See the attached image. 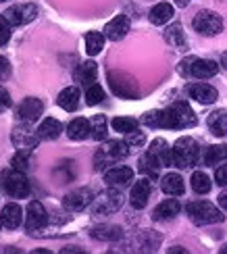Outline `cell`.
<instances>
[{"label":"cell","instance_id":"6da1fadb","mask_svg":"<svg viewBox=\"0 0 227 254\" xmlns=\"http://www.w3.org/2000/svg\"><path fill=\"white\" fill-rule=\"evenodd\" d=\"M142 123L146 127H163V129H188L198 123V117L188 102H175L165 111H148L142 117Z\"/></svg>","mask_w":227,"mask_h":254},{"label":"cell","instance_id":"7a4b0ae2","mask_svg":"<svg viewBox=\"0 0 227 254\" xmlns=\"http://www.w3.org/2000/svg\"><path fill=\"white\" fill-rule=\"evenodd\" d=\"M200 158V148L198 142L194 137H179V140L173 144V167L177 169H188L194 167Z\"/></svg>","mask_w":227,"mask_h":254},{"label":"cell","instance_id":"3957f363","mask_svg":"<svg viewBox=\"0 0 227 254\" xmlns=\"http://www.w3.org/2000/svg\"><path fill=\"white\" fill-rule=\"evenodd\" d=\"M186 213L196 225H215V223H223V219H225V215L221 213V210L215 204L207 202V200L190 202L186 206Z\"/></svg>","mask_w":227,"mask_h":254},{"label":"cell","instance_id":"277c9868","mask_svg":"<svg viewBox=\"0 0 227 254\" xmlns=\"http://www.w3.org/2000/svg\"><path fill=\"white\" fill-rule=\"evenodd\" d=\"M179 73L183 77H194V79H209L219 73V65L211 59H186L179 63Z\"/></svg>","mask_w":227,"mask_h":254},{"label":"cell","instance_id":"5b68a950","mask_svg":"<svg viewBox=\"0 0 227 254\" xmlns=\"http://www.w3.org/2000/svg\"><path fill=\"white\" fill-rule=\"evenodd\" d=\"M129 154V144L121 142V140H109L94 156V169L96 171H102L106 165L123 161V158Z\"/></svg>","mask_w":227,"mask_h":254},{"label":"cell","instance_id":"8992f818","mask_svg":"<svg viewBox=\"0 0 227 254\" xmlns=\"http://www.w3.org/2000/svg\"><path fill=\"white\" fill-rule=\"evenodd\" d=\"M192 27L198 31L200 36H217L223 31V19L215 13V10H198L196 17L192 21Z\"/></svg>","mask_w":227,"mask_h":254},{"label":"cell","instance_id":"52a82bcc","mask_svg":"<svg viewBox=\"0 0 227 254\" xmlns=\"http://www.w3.org/2000/svg\"><path fill=\"white\" fill-rule=\"evenodd\" d=\"M2 186L6 190L8 196L13 198H27L29 196V182L23 171H17V169H6L2 173Z\"/></svg>","mask_w":227,"mask_h":254},{"label":"cell","instance_id":"ba28073f","mask_svg":"<svg viewBox=\"0 0 227 254\" xmlns=\"http://www.w3.org/2000/svg\"><path fill=\"white\" fill-rule=\"evenodd\" d=\"M94 202V192L90 188H79V190H73L67 196L63 198V206L69 210V213H79L85 206H90Z\"/></svg>","mask_w":227,"mask_h":254},{"label":"cell","instance_id":"9c48e42d","mask_svg":"<svg viewBox=\"0 0 227 254\" xmlns=\"http://www.w3.org/2000/svg\"><path fill=\"white\" fill-rule=\"evenodd\" d=\"M109 86H111V90L117 94V96H121V98H127V100L138 98V86L129 77H125L123 73L111 71L109 73Z\"/></svg>","mask_w":227,"mask_h":254},{"label":"cell","instance_id":"30bf717a","mask_svg":"<svg viewBox=\"0 0 227 254\" xmlns=\"http://www.w3.org/2000/svg\"><path fill=\"white\" fill-rule=\"evenodd\" d=\"M38 15V8L36 4H15V6H10L4 10V17L10 25H27L31 23V21L36 19Z\"/></svg>","mask_w":227,"mask_h":254},{"label":"cell","instance_id":"8fae6325","mask_svg":"<svg viewBox=\"0 0 227 254\" xmlns=\"http://www.w3.org/2000/svg\"><path fill=\"white\" fill-rule=\"evenodd\" d=\"M42 113H44V104H42V100L25 98L17 107V121L25 123V125H31V123H36L42 117Z\"/></svg>","mask_w":227,"mask_h":254},{"label":"cell","instance_id":"7c38bea8","mask_svg":"<svg viewBox=\"0 0 227 254\" xmlns=\"http://www.w3.org/2000/svg\"><path fill=\"white\" fill-rule=\"evenodd\" d=\"M123 204L121 194L117 192V188H111L109 192H104L100 198H96L94 202V215H111L115 210H119Z\"/></svg>","mask_w":227,"mask_h":254},{"label":"cell","instance_id":"4fadbf2b","mask_svg":"<svg viewBox=\"0 0 227 254\" xmlns=\"http://www.w3.org/2000/svg\"><path fill=\"white\" fill-rule=\"evenodd\" d=\"M10 140H13L17 150H34L38 146V133H34L29 129V125H21V127H15L13 133H10Z\"/></svg>","mask_w":227,"mask_h":254},{"label":"cell","instance_id":"5bb4252c","mask_svg":"<svg viewBox=\"0 0 227 254\" xmlns=\"http://www.w3.org/2000/svg\"><path fill=\"white\" fill-rule=\"evenodd\" d=\"M25 227L27 231H36V229H42L46 227L48 223V215H46V208L42 206V202H38V200H31V202L27 204V215H25Z\"/></svg>","mask_w":227,"mask_h":254},{"label":"cell","instance_id":"9a60e30c","mask_svg":"<svg viewBox=\"0 0 227 254\" xmlns=\"http://www.w3.org/2000/svg\"><path fill=\"white\" fill-rule=\"evenodd\" d=\"M150 192H152L150 177H144V179H140V182H136V186L132 188V194H129V202H132V206L138 208V210H142L148 204Z\"/></svg>","mask_w":227,"mask_h":254},{"label":"cell","instance_id":"2e32d148","mask_svg":"<svg viewBox=\"0 0 227 254\" xmlns=\"http://www.w3.org/2000/svg\"><path fill=\"white\" fill-rule=\"evenodd\" d=\"M134 179V169L129 167H113L104 173V182L109 188H125L129 186V182Z\"/></svg>","mask_w":227,"mask_h":254},{"label":"cell","instance_id":"e0dca14e","mask_svg":"<svg viewBox=\"0 0 227 254\" xmlns=\"http://www.w3.org/2000/svg\"><path fill=\"white\" fill-rule=\"evenodd\" d=\"M188 94H190V98H194L200 104H213L219 98V92L213 86H209V83H190Z\"/></svg>","mask_w":227,"mask_h":254},{"label":"cell","instance_id":"ac0fdd59","mask_svg":"<svg viewBox=\"0 0 227 254\" xmlns=\"http://www.w3.org/2000/svg\"><path fill=\"white\" fill-rule=\"evenodd\" d=\"M127 31H129V19L125 15H117L106 23L104 36L109 40H113V42H119V40H123L127 36Z\"/></svg>","mask_w":227,"mask_h":254},{"label":"cell","instance_id":"d6986e66","mask_svg":"<svg viewBox=\"0 0 227 254\" xmlns=\"http://www.w3.org/2000/svg\"><path fill=\"white\" fill-rule=\"evenodd\" d=\"M67 135H69V140H75V142H81L85 137H90L92 135V121L83 119V117L73 119L67 127Z\"/></svg>","mask_w":227,"mask_h":254},{"label":"cell","instance_id":"ffe728a7","mask_svg":"<svg viewBox=\"0 0 227 254\" xmlns=\"http://www.w3.org/2000/svg\"><path fill=\"white\" fill-rule=\"evenodd\" d=\"M0 219H2V225L6 229H17L21 223H23V210H21L19 204L8 202L2 208V213H0Z\"/></svg>","mask_w":227,"mask_h":254},{"label":"cell","instance_id":"44dd1931","mask_svg":"<svg viewBox=\"0 0 227 254\" xmlns=\"http://www.w3.org/2000/svg\"><path fill=\"white\" fill-rule=\"evenodd\" d=\"M179 202L175 198H169V200H163L154 210H152V219L154 221H169V219H175L179 215Z\"/></svg>","mask_w":227,"mask_h":254},{"label":"cell","instance_id":"7402d4cb","mask_svg":"<svg viewBox=\"0 0 227 254\" xmlns=\"http://www.w3.org/2000/svg\"><path fill=\"white\" fill-rule=\"evenodd\" d=\"M79 98H81L79 90L75 88V86H69V88H65V90L59 94L57 102H59V107H61L63 111L73 113V111H77V107H79Z\"/></svg>","mask_w":227,"mask_h":254},{"label":"cell","instance_id":"603a6c76","mask_svg":"<svg viewBox=\"0 0 227 254\" xmlns=\"http://www.w3.org/2000/svg\"><path fill=\"white\" fill-rule=\"evenodd\" d=\"M207 125L213 135L223 137L227 133V109H219V111H213L207 119Z\"/></svg>","mask_w":227,"mask_h":254},{"label":"cell","instance_id":"cb8c5ba5","mask_svg":"<svg viewBox=\"0 0 227 254\" xmlns=\"http://www.w3.org/2000/svg\"><path fill=\"white\" fill-rule=\"evenodd\" d=\"M202 161L207 167H217L223 165L227 161V146L225 144H215V146H207V150L202 154Z\"/></svg>","mask_w":227,"mask_h":254},{"label":"cell","instance_id":"d4e9b609","mask_svg":"<svg viewBox=\"0 0 227 254\" xmlns=\"http://www.w3.org/2000/svg\"><path fill=\"white\" fill-rule=\"evenodd\" d=\"M148 150L152 152L160 163H163V167H173V148H169V144L163 140V137L152 140V144H150Z\"/></svg>","mask_w":227,"mask_h":254},{"label":"cell","instance_id":"484cf974","mask_svg":"<svg viewBox=\"0 0 227 254\" xmlns=\"http://www.w3.org/2000/svg\"><path fill=\"white\" fill-rule=\"evenodd\" d=\"M173 15H175V10H173V6L169 2H158L156 6L150 8L148 19L152 25H165L173 19Z\"/></svg>","mask_w":227,"mask_h":254},{"label":"cell","instance_id":"4316f807","mask_svg":"<svg viewBox=\"0 0 227 254\" xmlns=\"http://www.w3.org/2000/svg\"><path fill=\"white\" fill-rule=\"evenodd\" d=\"M61 131H63L61 121L48 117V119H44V121L38 125V131L36 133H38L40 140H57V137L61 135Z\"/></svg>","mask_w":227,"mask_h":254},{"label":"cell","instance_id":"83f0119b","mask_svg":"<svg viewBox=\"0 0 227 254\" xmlns=\"http://www.w3.org/2000/svg\"><path fill=\"white\" fill-rule=\"evenodd\" d=\"M90 234L94 240H100V242H117L123 238V229L119 225H98Z\"/></svg>","mask_w":227,"mask_h":254},{"label":"cell","instance_id":"f1b7e54d","mask_svg":"<svg viewBox=\"0 0 227 254\" xmlns=\"http://www.w3.org/2000/svg\"><path fill=\"white\" fill-rule=\"evenodd\" d=\"M160 190H163L165 194H169V196H181L183 192H186V186H183L181 175L167 173L163 177V182H160Z\"/></svg>","mask_w":227,"mask_h":254},{"label":"cell","instance_id":"f546056e","mask_svg":"<svg viewBox=\"0 0 227 254\" xmlns=\"http://www.w3.org/2000/svg\"><path fill=\"white\" fill-rule=\"evenodd\" d=\"M160 167H163V163H160L150 150H148L142 158H140V173H144V175L150 177V179H156V177H158Z\"/></svg>","mask_w":227,"mask_h":254},{"label":"cell","instance_id":"4dcf8cb0","mask_svg":"<svg viewBox=\"0 0 227 254\" xmlns=\"http://www.w3.org/2000/svg\"><path fill=\"white\" fill-rule=\"evenodd\" d=\"M96 75H98V65H96L94 61H85L79 65L77 69V81L81 83V86H92V83L96 81Z\"/></svg>","mask_w":227,"mask_h":254},{"label":"cell","instance_id":"1f68e13d","mask_svg":"<svg viewBox=\"0 0 227 254\" xmlns=\"http://www.w3.org/2000/svg\"><path fill=\"white\" fill-rule=\"evenodd\" d=\"M165 40L169 42L173 48H177V50H186V48H188L186 34L181 31V25H179V23H173V25L165 31Z\"/></svg>","mask_w":227,"mask_h":254},{"label":"cell","instance_id":"d6a6232c","mask_svg":"<svg viewBox=\"0 0 227 254\" xmlns=\"http://www.w3.org/2000/svg\"><path fill=\"white\" fill-rule=\"evenodd\" d=\"M104 34H100V31H88L85 34V52H88L90 57H96L100 55L102 48H104Z\"/></svg>","mask_w":227,"mask_h":254},{"label":"cell","instance_id":"836d02e7","mask_svg":"<svg viewBox=\"0 0 227 254\" xmlns=\"http://www.w3.org/2000/svg\"><path fill=\"white\" fill-rule=\"evenodd\" d=\"M211 188H213V182H211V177L207 173L196 171V173L192 175V190L196 194H209Z\"/></svg>","mask_w":227,"mask_h":254},{"label":"cell","instance_id":"e575fe53","mask_svg":"<svg viewBox=\"0 0 227 254\" xmlns=\"http://www.w3.org/2000/svg\"><path fill=\"white\" fill-rule=\"evenodd\" d=\"M111 127L119 133H132L138 129V121L132 117H115L111 121Z\"/></svg>","mask_w":227,"mask_h":254},{"label":"cell","instance_id":"d590c367","mask_svg":"<svg viewBox=\"0 0 227 254\" xmlns=\"http://www.w3.org/2000/svg\"><path fill=\"white\" fill-rule=\"evenodd\" d=\"M106 133H109L106 131V117L104 115H96L92 119V137L102 142V140H106Z\"/></svg>","mask_w":227,"mask_h":254},{"label":"cell","instance_id":"8d00e7d4","mask_svg":"<svg viewBox=\"0 0 227 254\" xmlns=\"http://www.w3.org/2000/svg\"><path fill=\"white\" fill-rule=\"evenodd\" d=\"M29 161H31V150H17V154L10 158V167L25 173L29 169Z\"/></svg>","mask_w":227,"mask_h":254},{"label":"cell","instance_id":"74e56055","mask_svg":"<svg viewBox=\"0 0 227 254\" xmlns=\"http://www.w3.org/2000/svg\"><path fill=\"white\" fill-rule=\"evenodd\" d=\"M102 100H104L102 86H98V83H92V86H88V90H85V104L96 107V104H100Z\"/></svg>","mask_w":227,"mask_h":254},{"label":"cell","instance_id":"f35d334b","mask_svg":"<svg viewBox=\"0 0 227 254\" xmlns=\"http://www.w3.org/2000/svg\"><path fill=\"white\" fill-rule=\"evenodd\" d=\"M10 40V23L6 21L4 15H0V48Z\"/></svg>","mask_w":227,"mask_h":254},{"label":"cell","instance_id":"ab89813d","mask_svg":"<svg viewBox=\"0 0 227 254\" xmlns=\"http://www.w3.org/2000/svg\"><path fill=\"white\" fill-rule=\"evenodd\" d=\"M144 142H146V135L142 133V131H132V133H127V144L129 146H144Z\"/></svg>","mask_w":227,"mask_h":254},{"label":"cell","instance_id":"60d3db41","mask_svg":"<svg viewBox=\"0 0 227 254\" xmlns=\"http://www.w3.org/2000/svg\"><path fill=\"white\" fill-rule=\"evenodd\" d=\"M8 77H10V63H8V59L0 55V83L6 81Z\"/></svg>","mask_w":227,"mask_h":254},{"label":"cell","instance_id":"b9f144b4","mask_svg":"<svg viewBox=\"0 0 227 254\" xmlns=\"http://www.w3.org/2000/svg\"><path fill=\"white\" fill-rule=\"evenodd\" d=\"M10 104H13V100H10V94L2 86H0V113L10 109Z\"/></svg>","mask_w":227,"mask_h":254},{"label":"cell","instance_id":"7bdbcfd3","mask_svg":"<svg viewBox=\"0 0 227 254\" xmlns=\"http://www.w3.org/2000/svg\"><path fill=\"white\" fill-rule=\"evenodd\" d=\"M215 182L219 186H227V165L217 167V171H215Z\"/></svg>","mask_w":227,"mask_h":254},{"label":"cell","instance_id":"ee69618b","mask_svg":"<svg viewBox=\"0 0 227 254\" xmlns=\"http://www.w3.org/2000/svg\"><path fill=\"white\" fill-rule=\"evenodd\" d=\"M219 206H221L223 210H227V192H223V194L219 196Z\"/></svg>","mask_w":227,"mask_h":254},{"label":"cell","instance_id":"f6af8a7d","mask_svg":"<svg viewBox=\"0 0 227 254\" xmlns=\"http://www.w3.org/2000/svg\"><path fill=\"white\" fill-rule=\"evenodd\" d=\"M190 2H192V0H175V4H177V6H188Z\"/></svg>","mask_w":227,"mask_h":254},{"label":"cell","instance_id":"bcb514c9","mask_svg":"<svg viewBox=\"0 0 227 254\" xmlns=\"http://www.w3.org/2000/svg\"><path fill=\"white\" fill-rule=\"evenodd\" d=\"M221 65L227 69V52H223V57H221Z\"/></svg>","mask_w":227,"mask_h":254},{"label":"cell","instance_id":"7dc6e473","mask_svg":"<svg viewBox=\"0 0 227 254\" xmlns=\"http://www.w3.org/2000/svg\"><path fill=\"white\" fill-rule=\"evenodd\" d=\"M221 254H227V244H225V246L221 248Z\"/></svg>","mask_w":227,"mask_h":254},{"label":"cell","instance_id":"c3c4849f","mask_svg":"<svg viewBox=\"0 0 227 254\" xmlns=\"http://www.w3.org/2000/svg\"><path fill=\"white\" fill-rule=\"evenodd\" d=\"M0 227H2V219H0Z\"/></svg>","mask_w":227,"mask_h":254},{"label":"cell","instance_id":"681fc988","mask_svg":"<svg viewBox=\"0 0 227 254\" xmlns=\"http://www.w3.org/2000/svg\"><path fill=\"white\" fill-rule=\"evenodd\" d=\"M0 2H6V0H0Z\"/></svg>","mask_w":227,"mask_h":254}]
</instances>
